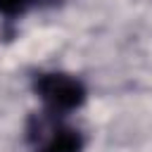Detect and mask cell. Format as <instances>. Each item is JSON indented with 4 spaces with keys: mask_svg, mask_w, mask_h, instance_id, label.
Instances as JSON below:
<instances>
[{
    "mask_svg": "<svg viewBox=\"0 0 152 152\" xmlns=\"http://www.w3.org/2000/svg\"><path fill=\"white\" fill-rule=\"evenodd\" d=\"M33 90L45 104L48 114H69L86 102V86L81 78L64 71H43L33 78Z\"/></svg>",
    "mask_w": 152,
    "mask_h": 152,
    "instance_id": "6da1fadb",
    "label": "cell"
},
{
    "mask_svg": "<svg viewBox=\"0 0 152 152\" xmlns=\"http://www.w3.org/2000/svg\"><path fill=\"white\" fill-rule=\"evenodd\" d=\"M81 150H83V135L71 126H55L38 147V152H81Z\"/></svg>",
    "mask_w": 152,
    "mask_h": 152,
    "instance_id": "7a4b0ae2",
    "label": "cell"
},
{
    "mask_svg": "<svg viewBox=\"0 0 152 152\" xmlns=\"http://www.w3.org/2000/svg\"><path fill=\"white\" fill-rule=\"evenodd\" d=\"M36 0H0V14L2 17H19L24 14Z\"/></svg>",
    "mask_w": 152,
    "mask_h": 152,
    "instance_id": "3957f363",
    "label": "cell"
}]
</instances>
